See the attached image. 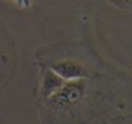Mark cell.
<instances>
[{"instance_id": "cell-2", "label": "cell", "mask_w": 132, "mask_h": 124, "mask_svg": "<svg viewBox=\"0 0 132 124\" xmlns=\"http://www.w3.org/2000/svg\"><path fill=\"white\" fill-rule=\"evenodd\" d=\"M63 85H64V79L60 78L57 73H55L53 71L46 72L45 77H44V81H43V90L45 92L46 96H51Z\"/></svg>"}, {"instance_id": "cell-1", "label": "cell", "mask_w": 132, "mask_h": 124, "mask_svg": "<svg viewBox=\"0 0 132 124\" xmlns=\"http://www.w3.org/2000/svg\"><path fill=\"white\" fill-rule=\"evenodd\" d=\"M53 72L57 73L60 78L70 79V80H79L87 76L86 71L80 64L75 62H60L52 67Z\"/></svg>"}]
</instances>
